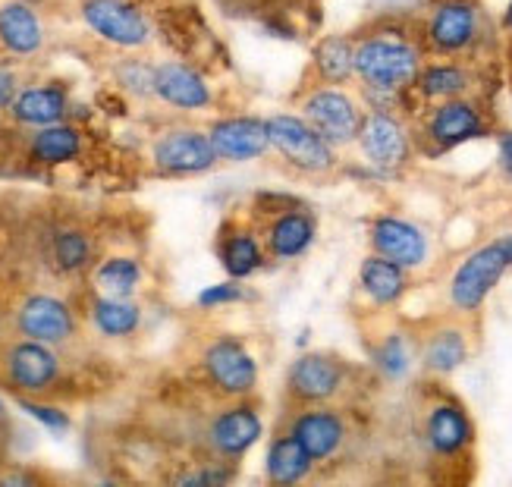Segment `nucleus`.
<instances>
[{
	"label": "nucleus",
	"mask_w": 512,
	"mask_h": 487,
	"mask_svg": "<svg viewBox=\"0 0 512 487\" xmlns=\"http://www.w3.org/2000/svg\"><path fill=\"white\" fill-rule=\"evenodd\" d=\"M418 44L396 29L371 32L362 41H355V76L365 88H387V92H409L415 85L421 66Z\"/></svg>",
	"instance_id": "nucleus-1"
},
{
	"label": "nucleus",
	"mask_w": 512,
	"mask_h": 487,
	"mask_svg": "<svg viewBox=\"0 0 512 487\" xmlns=\"http://www.w3.org/2000/svg\"><path fill=\"white\" fill-rule=\"evenodd\" d=\"M509 271V258L503 242H487V246L465 255V261L456 268L450 280V305L462 315H472L497 290V283Z\"/></svg>",
	"instance_id": "nucleus-2"
},
{
	"label": "nucleus",
	"mask_w": 512,
	"mask_h": 487,
	"mask_svg": "<svg viewBox=\"0 0 512 487\" xmlns=\"http://www.w3.org/2000/svg\"><path fill=\"white\" fill-rule=\"evenodd\" d=\"M267 139H271V145L289 164L305 173H324L337 161L333 145L305 117H293V114L271 117L267 120Z\"/></svg>",
	"instance_id": "nucleus-3"
},
{
	"label": "nucleus",
	"mask_w": 512,
	"mask_h": 487,
	"mask_svg": "<svg viewBox=\"0 0 512 487\" xmlns=\"http://www.w3.org/2000/svg\"><path fill=\"white\" fill-rule=\"evenodd\" d=\"M481 38V10L472 0H443L425 22V48L437 57L472 51Z\"/></svg>",
	"instance_id": "nucleus-4"
},
{
	"label": "nucleus",
	"mask_w": 512,
	"mask_h": 487,
	"mask_svg": "<svg viewBox=\"0 0 512 487\" xmlns=\"http://www.w3.org/2000/svg\"><path fill=\"white\" fill-rule=\"evenodd\" d=\"M359 148L377 173H399L412 158V136L399 114L371 110L359 132Z\"/></svg>",
	"instance_id": "nucleus-5"
},
{
	"label": "nucleus",
	"mask_w": 512,
	"mask_h": 487,
	"mask_svg": "<svg viewBox=\"0 0 512 487\" xmlns=\"http://www.w3.org/2000/svg\"><path fill=\"white\" fill-rule=\"evenodd\" d=\"M302 117L315 126L333 148L359 142V132L365 123L362 107L355 104V98L346 95L343 88H315L302 104Z\"/></svg>",
	"instance_id": "nucleus-6"
},
{
	"label": "nucleus",
	"mask_w": 512,
	"mask_h": 487,
	"mask_svg": "<svg viewBox=\"0 0 512 487\" xmlns=\"http://www.w3.org/2000/svg\"><path fill=\"white\" fill-rule=\"evenodd\" d=\"M85 26L117 48H142L151 35V22L132 0H82Z\"/></svg>",
	"instance_id": "nucleus-7"
},
{
	"label": "nucleus",
	"mask_w": 512,
	"mask_h": 487,
	"mask_svg": "<svg viewBox=\"0 0 512 487\" xmlns=\"http://www.w3.org/2000/svg\"><path fill=\"white\" fill-rule=\"evenodd\" d=\"M487 136L484 110L472 98H450L431 107L425 120V139L434 151H453L465 142H475Z\"/></svg>",
	"instance_id": "nucleus-8"
},
{
	"label": "nucleus",
	"mask_w": 512,
	"mask_h": 487,
	"mask_svg": "<svg viewBox=\"0 0 512 487\" xmlns=\"http://www.w3.org/2000/svg\"><path fill=\"white\" fill-rule=\"evenodd\" d=\"M421 434H425V444L437 459H459L472 447L475 425L462 403H456L453 396H440L428 406Z\"/></svg>",
	"instance_id": "nucleus-9"
},
{
	"label": "nucleus",
	"mask_w": 512,
	"mask_h": 487,
	"mask_svg": "<svg viewBox=\"0 0 512 487\" xmlns=\"http://www.w3.org/2000/svg\"><path fill=\"white\" fill-rule=\"evenodd\" d=\"M4 371H7V384L16 393H44L60 378V359L54 356L51 343H38L26 337L22 343H13L7 349Z\"/></svg>",
	"instance_id": "nucleus-10"
},
{
	"label": "nucleus",
	"mask_w": 512,
	"mask_h": 487,
	"mask_svg": "<svg viewBox=\"0 0 512 487\" xmlns=\"http://www.w3.org/2000/svg\"><path fill=\"white\" fill-rule=\"evenodd\" d=\"M205 371L211 384L227 396H249L258 384L252 352L233 337H220L205 349Z\"/></svg>",
	"instance_id": "nucleus-11"
},
{
	"label": "nucleus",
	"mask_w": 512,
	"mask_h": 487,
	"mask_svg": "<svg viewBox=\"0 0 512 487\" xmlns=\"http://www.w3.org/2000/svg\"><path fill=\"white\" fill-rule=\"evenodd\" d=\"M371 246L377 255H384L396 264H403L406 271H415L428 261L431 242L428 233L406 217L384 214L371 224Z\"/></svg>",
	"instance_id": "nucleus-12"
},
{
	"label": "nucleus",
	"mask_w": 512,
	"mask_h": 487,
	"mask_svg": "<svg viewBox=\"0 0 512 487\" xmlns=\"http://www.w3.org/2000/svg\"><path fill=\"white\" fill-rule=\"evenodd\" d=\"M346 371L337 359L321 356V352H308V356L296 359L289 368V393L296 396L299 403L308 406H321L340 393Z\"/></svg>",
	"instance_id": "nucleus-13"
},
{
	"label": "nucleus",
	"mask_w": 512,
	"mask_h": 487,
	"mask_svg": "<svg viewBox=\"0 0 512 487\" xmlns=\"http://www.w3.org/2000/svg\"><path fill=\"white\" fill-rule=\"evenodd\" d=\"M16 324H19L22 337L38 340V343H51V346L66 343L76 330L70 305L54 299V296H29L19 305Z\"/></svg>",
	"instance_id": "nucleus-14"
},
{
	"label": "nucleus",
	"mask_w": 512,
	"mask_h": 487,
	"mask_svg": "<svg viewBox=\"0 0 512 487\" xmlns=\"http://www.w3.org/2000/svg\"><path fill=\"white\" fill-rule=\"evenodd\" d=\"M154 161L167 173H202L211 170L217 151L205 132L195 129H173L154 145Z\"/></svg>",
	"instance_id": "nucleus-15"
},
{
	"label": "nucleus",
	"mask_w": 512,
	"mask_h": 487,
	"mask_svg": "<svg viewBox=\"0 0 512 487\" xmlns=\"http://www.w3.org/2000/svg\"><path fill=\"white\" fill-rule=\"evenodd\" d=\"M208 139L217 151V158L227 161H255L267 151V120L258 117H230L217 120L208 132Z\"/></svg>",
	"instance_id": "nucleus-16"
},
{
	"label": "nucleus",
	"mask_w": 512,
	"mask_h": 487,
	"mask_svg": "<svg viewBox=\"0 0 512 487\" xmlns=\"http://www.w3.org/2000/svg\"><path fill=\"white\" fill-rule=\"evenodd\" d=\"M289 431L296 434V440L308 450V456L315 462L330 459L346 440L343 415H337L333 409H321V406H311V409L299 412L293 418V425H289Z\"/></svg>",
	"instance_id": "nucleus-17"
},
{
	"label": "nucleus",
	"mask_w": 512,
	"mask_h": 487,
	"mask_svg": "<svg viewBox=\"0 0 512 487\" xmlns=\"http://www.w3.org/2000/svg\"><path fill=\"white\" fill-rule=\"evenodd\" d=\"M211 447L217 456H224V459H239V456H246L255 444H258V437H261V418L252 406H230L220 412L214 422H211Z\"/></svg>",
	"instance_id": "nucleus-18"
},
{
	"label": "nucleus",
	"mask_w": 512,
	"mask_h": 487,
	"mask_svg": "<svg viewBox=\"0 0 512 487\" xmlns=\"http://www.w3.org/2000/svg\"><path fill=\"white\" fill-rule=\"evenodd\" d=\"M154 95L173 107H183V110H202L211 104L208 82L186 63L154 66Z\"/></svg>",
	"instance_id": "nucleus-19"
},
{
	"label": "nucleus",
	"mask_w": 512,
	"mask_h": 487,
	"mask_svg": "<svg viewBox=\"0 0 512 487\" xmlns=\"http://www.w3.org/2000/svg\"><path fill=\"white\" fill-rule=\"evenodd\" d=\"M418 359L425 365V371L437 374V378H447V374L459 371L469 362V337H465L459 324H437L421 340Z\"/></svg>",
	"instance_id": "nucleus-20"
},
{
	"label": "nucleus",
	"mask_w": 512,
	"mask_h": 487,
	"mask_svg": "<svg viewBox=\"0 0 512 487\" xmlns=\"http://www.w3.org/2000/svg\"><path fill=\"white\" fill-rule=\"evenodd\" d=\"M0 44L16 57H29L44 44L41 19L29 4L10 0V4L0 7Z\"/></svg>",
	"instance_id": "nucleus-21"
},
{
	"label": "nucleus",
	"mask_w": 512,
	"mask_h": 487,
	"mask_svg": "<svg viewBox=\"0 0 512 487\" xmlns=\"http://www.w3.org/2000/svg\"><path fill=\"white\" fill-rule=\"evenodd\" d=\"M359 283L374 305H396L409 290V271L384 255H368L359 268Z\"/></svg>",
	"instance_id": "nucleus-22"
},
{
	"label": "nucleus",
	"mask_w": 512,
	"mask_h": 487,
	"mask_svg": "<svg viewBox=\"0 0 512 487\" xmlns=\"http://www.w3.org/2000/svg\"><path fill=\"white\" fill-rule=\"evenodd\" d=\"M415 92L421 101H450V98H465L472 92V73L469 66L453 63V60H440V63H425L415 79Z\"/></svg>",
	"instance_id": "nucleus-23"
},
{
	"label": "nucleus",
	"mask_w": 512,
	"mask_h": 487,
	"mask_svg": "<svg viewBox=\"0 0 512 487\" xmlns=\"http://www.w3.org/2000/svg\"><path fill=\"white\" fill-rule=\"evenodd\" d=\"M315 459L308 456V450L296 440L293 431H283L271 440L267 447V462H264V475L271 484H296L308 478Z\"/></svg>",
	"instance_id": "nucleus-24"
},
{
	"label": "nucleus",
	"mask_w": 512,
	"mask_h": 487,
	"mask_svg": "<svg viewBox=\"0 0 512 487\" xmlns=\"http://www.w3.org/2000/svg\"><path fill=\"white\" fill-rule=\"evenodd\" d=\"M315 217L305 211L286 208L271 227H267V249L274 258H299L315 242Z\"/></svg>",
	"instance_id": "nucleus-25"
},
{
	"label": "nucleus",
	"mask_w": 512,
	"mask_h": 487,
	"mask_svg": "<svg viewBox=\"0 0 512 487\" xmlns=\"http://www.w3.org/2000/svg\"><path fill=\"white\" fill-rule=\"evenodd\" d=\"M13 117L29 126H51L60 123L66 114V92L57 85H41V88H26L13 101Z\"/></svg>",
	"instance_id": "nucleus-26"
},
{
	"label": "nucleus",
	"mask_w": 512,
	"mask_h": 487,
	"mask_svg": "<svg viewBox=\"0 0 512 487\" xmlns=\"http://www.w3.org/2000/svg\"><path fill=\"white\" fill-rule=\"evenodd\" d=\"M79 154V132L66 123H51V126H38L35 139H32V158L41 164H63L73 161Z\"/></svg>",
	"instance_id": "nucleus-27"
},
{
	"label": "nucleus",
	"mask_w": 512,
	"mask_h": 487,
	"mask_svg": "<svg viewBox=\"0 0 512 487\" xmlns=\"http://www.w3.org/2000/svg\"><path fill=\"white\" fill-rule=\"evenodd\" d=\"M315 66L327 82L343 85L355 76V44L346 35H327L315 48Z\"/></svg>",
	"instance_id": "nucleus-28"
},
{
	"label": "nucleus",
	"mask_w": 512,
	"mask_h": 487,
	"mask_svg": "<svg viewBox=\"0 0 512 487\" xmlns=\"http://www.w3.org/2000/svg\"><path fill=\"white\" fill-rule=\"evenodd\" d=\"M92 318L95 327L104 337H129L139 330V305H132L129 299H117V296H101L92 305Z\"/></svg>",
	"instance_id": "nucleus-29"
},
{
	"label": "nucleus",
	"mask_w": 512,
	"mask_h": 487,
	"mask_svg": "<svg viewBox=\"0 0 512 487\" xmlns=\"http://www.w3.org/2000/svg\"><path fill=\"white\" fill-rule=\"evenodd\" d=\"M418 359V349L409 334H387L374 346V368L384 374L387 381H403Z\"/></svg>",
	"instance_id": "nucleus-30"
},
{
	"label": "nucleus",
	"mask_w": 512,
	"mask_h": 487,
	"mask_svg": "<svg viewBox=\"0 0 512 487\" xmlns=\"http://www.w3.org/2000/svg\"><path fill=\"white\" fill-rule=\"evenodd\" d=\"M220 261H224V268L230 277L242 280V277H249L261 268V246L255 242V236L249 233H233L227 236L224 242H220Z\"/></svg>",
	"instance_id": "nucleus-31"
},
{
	"label": "nucleus",
	"mask_w": 512,
	"mask_h": 487,
	"mask_svg": "<svg viewBox=\"0 0 512 487\" xmlns=\"http://www.w3.org/2000/svg\"><path fill=\"white\" fill-rule=\"evenodd\" d=\"M98 286L104 296H117V299H129L136 293V286L142 280V268L132 258H110L98 268Z\"/></svg>",
	"instance_id": "nucleus-32"
},
{
	"label": "nucleus",
	"mask_w": 512,
	"mask_h": 487,
	"mask_svg": "<svg viewBox=\"0 0 512 487\" xmlns=\"http://www.w3.org/2000/svg\"><path fill=\"white\" fill-rule=\"evenodd\" d=\"M51 255L63 274H76L92 264V239H88L82 230H60L54 236Z\"/></svg>",
	"instance_id": "nucleus-33"
},
{
	"label": "nucleus",
	"mask_w": 512,
	"mask_h": 487,
	"mask_svg": "<svg viewBox=\"0 0 512 487\" xmlns=\"http://www.w3.org/2000/svg\"><path fill=\"white\" fill-rule=\"evenodd\" d=\"M120 79H123V85L132 88V92H142V95L154 92V70H151V66L126 63L123 70H120Z\"/></svg>",
	"instance_id": "nucleus-34"
},
{
	"label": "nucleus",
	"mask_w": 512,
	"mask_h": 487,
	"mask_svg": "<svg viewBox=\"0 0 512 487\" xmlns=\"http://www.w3.org/2000/svg\"><path fill=\"white\" fill-rule=\"evenodd\" d=\"M22 409H26L32 418H38L41 425H48L51 431H66V428H70V418H66L60 409H51V406H38V403H22Z\"/></svg>",
	"instance_id": "nucleus-35"
},
{
	"label": "nucleus",
	"mask_w": 512,
	"mask_h": 487,
	"mask_svg": "<svg viewBox=\"0 0 512 487\" xmlns=\"http://www.w3.org/2000/svg\"><path fill=\"white\" fill-rule=\"evenodd\" d=\"M239 296H242L239 286L220 283V286H211V290H205L202 296H198V302H202V305H224V302H236Z\"/></svg>",
	"instance_id": "nucleus-36"
},
{
	"label": "nucleus",
	"mask_w": 512,
	"mask_h": 487,
	"mask_svg": "<svg viewBox=\"0 0 512 487\" xmlns=\"http://www.w3.org/2000/svg\"><path fill=\"white\" fill-rule=\"evenodd\" d=\"M230 478H233V472H227V469H202V472L176 478V484H227Z\"/></svg>",
	"instance_id": "nucleus-37"
},
{
	"label": "nucleus",
	"mask_w": 512,
	"mask_h": 487,
	"mask_svg": "<svg viewBox=\"0 0 512 487\" xmlns=\"http://www.w3.org/2000/svg\"><path fill=\"white\" fill-rule=\"evenodd\" d=\"M497 164H500V173L512 183V129L500 132V139H497Z\"/></svg>",
	"instance_id": "nucleus-38"
},
{
	"label": "nucleus",
	"mask_w": 512,
	"mask_h": 487,
	"mask_svg": "<svg viewBox=\"0 0 512 487\" xmlns=\"http://www.w3.org/2000/svg\"><path fill=\"white\" fill-rule=\"evenodd\" d=\"M16 101V76L0 66V107H13Z\"/></svg>",
	"instance_id": "nucleus-39"
},
{
	"label": "nucleus",
	"mask_w": 512,
	"mask_h": 487,
	"mask_svg": "<svg viewBox=\"0 0 512 487\" xmlns=\"http://www.w3.org/2000/svg\"><path fill=\"white\" fill-rule=\"evenodd\" d=\"M503 29L512 35V0H509V4H506V10H503Z\"/></svg>",
	"instance_id": "nucleus-40"
},
{
	"label": "nucleus",
	"mask_w": 512,
	"mask_h": 487,
	"mask_svg": "<svg viewBox=\"0 0 512 487\" xmlns=\"http://www.w3.org/2000/svg\"><path fill=\"white\" fill-rule=\"evenodd\" d=\"M503 242V249H506V258H509V268H512V233L500 239Z\"/></svg>",
	"instance_id": "nucleus-41"
}]
</instances>
